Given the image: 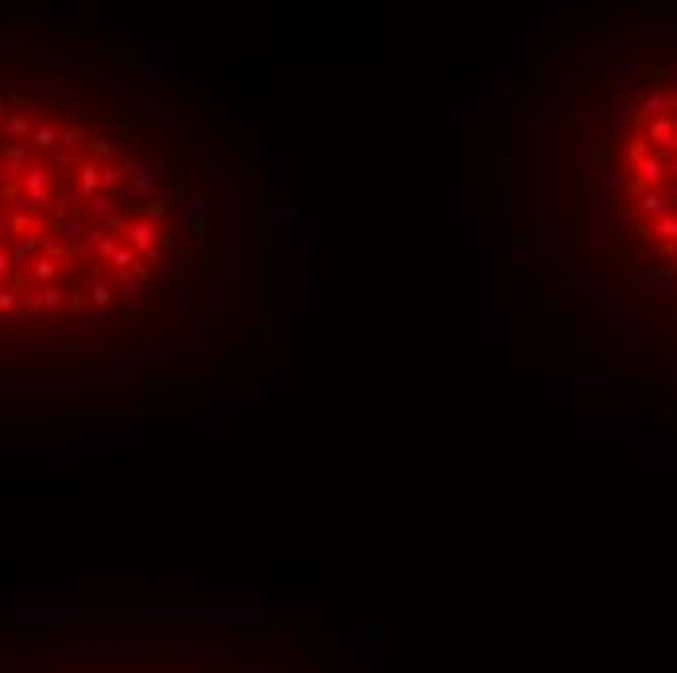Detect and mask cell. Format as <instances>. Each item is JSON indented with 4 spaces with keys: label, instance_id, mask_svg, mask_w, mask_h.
<instances>
[{
    "label": "cell",
    "instance_id": "obj_7",
    "mask_svg": "<svg viewBox=\"0 0 677 673\" xmlns=\"http://www.w3.org/2000/svg\"><path fill=\"white\" fill-rule=\"evenodd\" d=\"M669 206H674V203H669V199H662V195H646V199H642V210H646V215H665Z\"/></svg>",
    "mask_w": 677,
    "mask_h": 673
},
{
    "label": "cell",
    "instance_id": "obj_4",
    "mask_svg": "<svg viewBox=\"0 0 677 673\" xmlns=\"http://www.w3.org/2000/svg\"><path fill=\"white\" fill-rule=\"evenodd\" d=\"M600 117V109H595V97L592 94H584L580 101H576V125H588V121Z\"/></svg>",
    "mask_w": 677,
    "mask_h": 673
},
{
    "label": "cell",
    "instance_id": "obj_3",
    "mask_svg": "<svg viewBox=\"0 0 677 673\" xmlns=\"http://www.w3.org/2000/svg\"><path fill=\"white\" fill-rule=\"evenodd\" d=\"M187 277H180V280H171V289H168V300H164V312H171V308H183L187 304Z\"/></svg>",
    "mask_w": 677,
    "mask_h": 673
},
{
    "label": "cell",
    "instance_id": "obj_5",
    "mask_svg": "<svg viewBox=\"0 0 677 673\" xmlns=\"http://www.w3.org/2000/svg\"><path fill=\"white\" fill-rule=\"evenodd\" d=\"M331 654H335V658H354V670H366V658H358L351 646H331ZM347 670H351V665L343 661V665H338V670H331V673H347Z\"/></svg>",
    "mask_w": 677,
    "mask_h": 673
},
{
    "label": "cell",
    "instance_id": "obj_15",
    "mask_svg": "<svg viewBox=\"0 0 677 673\" xmlns=\"http://www.w3.org/2000/svg\"><path fill=\"white\" fill-rule=\"evenodd\" d=\"M658 230H662V234H669V238H677V218H674V215H662Z\"/></svg>",
    "mask_w": 677,
    "mask_h": 673
},
{
    "label": "cell",
    "instance_id": "obj_10",
    "mask_svg": "<svg viewBox=\"0 0 677 673\" xmlns=\"http://www.w3.org/2000/svg\"><path fill=\"white\" fill-rule=\"evenodd\" d=\"M662 106H665V94H658V90H654V94L646 97V106H642V113H662Z\"/></svg>",
    "mask_w": 677,
    "mask_h": 673
},
{
    "label": "cell",
    "instance_id": "obj_12",
    "mask_svg": "<svg viewBox=\"0 0 677 673\" xmlns=\"http://www.w3.org/2000/svg\"><path fill=\"white\" fill-rule=\"evenodd\" d=\"M203 646H210V650H222V654H226V650H234V642H230L226 635H214V638H206Z\"/></svg>",
    "mask_w": 677,
    "mask_h": 673
},
{
    "label": "cell",
    "instance_id": "obj_1",
    "mask_svg": "<svg viewBox=\"0 0 677 673\" xmlns=\"http://www.w3.org/2000/svg\"><path fill=\"white\" fill-rule=\"evenodd\" d=\"M206 218V187H187L175 203V230H180V241H191L199 230H203Z\"/></svg>",
    "mask_w": 677,
    "mask_h": 673
},
{
    "label": "cell",
    "instance_id": "obj_13",
    "mask_svg": "<svg viewBox=\"0 0 677 673\" xmlns=\"http://www.w3.org/2000/svg\"><path fill=\"white\" fill-rule=\"evenodd\" d=\"M615 74L623 78V82H635V74H639V66H635V62H619V66H615Z\"/></svg>",
    "mask_w": 677,
    "mask_h": 673
},
{
    "label": "cell",
    "instance_id": "obj_11",
    "mask_svg": "<svg viewBox=\"0 0 677 673\" xmlns=\"http://www.w3.org/2000/svg\"><path fill=\"white\" fill-rule=\"evenodd\" d=\"M623 183H627L623 168H607V175H604V187H623Z\"/></svg>",
    "mask_w": 677,
    "mask_h": 673
},
{
    "label": "cell",
    "instance_id": "obj_9",
    "mask_svg": "<svg viewBox=\"0 0 677 673\" xmlns=\"http://www.w3.org/2000/svg\"><path fill=\"white\" fill-rule=\"evenodd\" d=\"M572 168L576 175H584V136H572Z\"/></svg>",
    "mask_w": 677,
    "mask_h": 673
},
{
    "label": "cell",
    "instance_id": "obj_8",
    "mask_svg": "<svg viewBox=\"0 0 677 673\" xmlns=\"http://www.w3.org/2000/svg\"><path fill=\"white\" fill-rule=\"evenodd\" d=\"M226 385H230V378H210V382H206V397L226 401Z\"/></svg>",
    "mask_w": 677,
    "mask_h": 673
},
{
    "label": "cell",
    "instance_id": "obj_16",
    "mask_svg": "<svg viewBox=\"0 0 677 673\" xmlns=\"http://www.w3.org/2000/svg\"><path fill=\"white\" fill-rule=\"evenodd\" d=\"M674 148H677V136H674Z\"/></svg>",
    "mask_w": 677,
    "mask_h": 673
},
{
    "label": "cell",
    "instance_id": "obj_6",
    "mask_svg": "<svg viewBox=\"0 0 677 673\" xmlns=\"http://www.w3.org/2000/svg\"><path fill=\"white\" fill-rule=\"evenodd\" d=\"M639 164H642V175H646V183H658V180L665 175V164H662L658 156H654V160H639Z\"/></svg>",
    "mask_w": 677,
    "mask_h": 673
},
{
    "label": "cell",
    "instance_id": "obj_2",
    "mask_svg": "<svg viewBox=\"0 0 677 673\" xmlns=\"http://www.w3.org/2000/svg\"><path fill=\"white\" fill-rule=\"evenodd\" d=\"M646 132H650V140H658V145H674V121L669 117H654Z\"/></svg>",
    "mask_w": 677,
    "mask_h": 673
},
{
    "label": "cell",
    "instance_id": "obj_14",
    "mask_svg": "<svg viewBox=\"0 0 677 673\" xmlns=\"http://www.w3.org/2000/svg\"><path fill=\"white\" fill-rule=\"evenodd\" d=\"M619 136H623V125H607V129H604V145L607 148L619 145Z\"/></svg>",
    "mask_w": 677,
    "mask_h": 673
}]
</instances>
